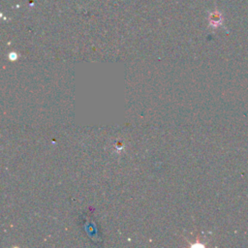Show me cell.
Instances as JSON below:
<instances>
[{
	"label": "cell",
	"instance_id": "6da1fadb",
	"mask_svg": "<svg viewBox=\"0 0 248 248\" xmlns=\"http://www.w3.org/2000/svg\"><path fill=\"white\" fill-rule=\"evenodd\" d=\"M221 16L220 14H218V13H215V14H212L211 15V18H210V21L211 23L213 25H218L219 23H221Z\"/></svg>",
	"mask_w": 248,
	"mask_h": 248
},
{
	"label": "cell",
	"instance_id": "7a4b0ae2",
	"mask_svg": "<svg viewBox=\"0 0 248 248\" xmlns=\"http://www.w3.org/2000/svg\"><path fill=\"white\" fill-rule=\"evenodd\" d=\"M9 57H10L11 60H16V59H17V53L12 52V53H10V55H9Z\"/></svg>",
	"mask_w": 248,
	"mask_h": 248
}]
</instances>
